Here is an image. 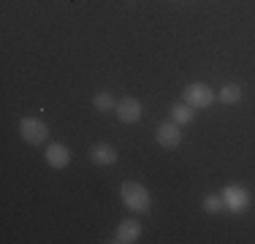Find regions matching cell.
<instances>
[{"instance_id": "cell-4", "label": "cell", "mask_w": 255, "mask_h": 244, "mask_svg": "<svg viewBox=\"0 0 255 244\" xmlns=\"http://www.w3.org/2000/svg\"><path fill=\"white\" fill-rule=\"evenodd\" d=\"M182 101L190 103L193 109H206V106H212V103L217 101V93H212V87L204 84V82H193V84H187V87L182 90Z\"/></svg>"}, {"instance_id": "cell-9", "label": "cell", "mask_w": 255, "mask_h": 244, "mask_svg": "<svg viewBox=\"0 0 255 244\" xmlns=\"http://www.w3.org/2000/svg\"><path fill=\"white\" fill-rule=\"evenodd\" d=\"M90 160H93L95 166H114V163L120 160V152L114 149L112 144L98 141V144L90 146Z\"/></svg>"}, {"instance_id": "cell-5", "label": "cell", "mask_w": 255, "mask_h": 244, "mask_svg": "<svg viewBox=\"0 0 255 244\" xmlns=\"http://www.w3.org/2000/svg\"><path fill=\"white\" fill-rule=\"evenodd\" d=\"M114 114H117V120L123 122V125H136V122L141 120V114H144V103L138 101V98H133V95H125L123 101H117Z\"/></svg>"}, {"instance_id": "cell-8", "label": "cell", "mask_w": 255, "mask_h": 244, "mask_svg": "<svg viewBox=\"0 0 255 244\" xmlns=\"http://www.w3.org/2000/svg\"><path fill=\"white\" fill-rule=\"evenodd\" d=\"M141 223L138 220H123V223L117 225V231H114V244H136L141 239Z\"/></svg>"}, {"instance_id": "cell-10", "label": "cell", "mask_w": 255, "mask_h": 244, "mask_svg": "<svg viewBox=\"0 0 255 244\" xmlns=\"http://www.w3.org/2000/svg\"><path fill=\"white\" fill-rule=\"evenodd\" d=\"M217 101H220L223 106H236V103L242 101V84H236V82L223 84V87L217 90Z\"/></svg>"}, {"instance_id": "cell-7", "label": "cell", "mask_w": 255, "mask_h": 244, "mask_svg": "<svg viewBox=\"0 0 255 244\" xmlns=\"http://www.w3.org/2000/svg\"><path fill=\"white\" fill-rule=\"evenodd\" d=\"M44 160H46V166H49V168H54V171H63V168H68V166H71V149H68L65 144L54 141V144L46 146Z\"/></svg>"}, {"instance_id": "cell-3", "label": "cell", "mask_w": 255, "mask_h": 244, "mask_svg": "<svg viewBox=\"0 0 255 244\" xmlns=\"http://www.w3.org/2000/svg\"><path fill=\"white\" fill-rule=\"evenodd\" d=\"M19 136H22V141L38 146L49 138V125L41 117H22L19 120Z\"/></svg>"}, {"instance_id": "cell-1", "label": "cell", "mask_w": 255, "mask_h": 244, "mask_svg": "<svg viewBox=\"0 0 255 244\" xmlns=\"http://www.w3.org/2000/svg\"><path fill=\"white\" fill-rule=\"evenodd\" d=\"M120 198H123L125 209L133 212V215H147L152 209V195H149V190L141 182H133V179L123 182L120 185Z\"/></svg>"}, {"instance_id": "cell-11", "label": "cell", "mask_w": 255, "mask_h": 244, "mask_svg": "<svg viewBox=\"0 0 255 244\" xmlns=\"http://www.w3.org/2000/svg\"><path fill=\"white\" fill-rule=\"evenodd\" d=\"M171 120L177 122L179 127H185V125H190V122L196 120V109H193L190 103H185V101L174 103V106H171Z\"/></svg>"}, {"instance_id": "cell-13", "label": "cell", "mask_w": 255, "mask_h": 244, "mask_svg": "<svg viewBox=\"0 0 255 244\" xmlns=\"http://www.w3.org/2000/svg\"><path fill=\"white\" fill-rule=\"evenodd\" d=\"M93 106L98 109L101 114H109V112H114V109H117V101H114V95L112 93H95L93 95Z\"/></svg>"}, {"instance_id": "cell-12", "label": "cell", "mask_w": 255, "mask_h": 244, "mask_svg": "<svg viewBox=\"0 0 255 244\" xmlns=\"http://www.w3.org/2000/svg\"><path fill=\"white\" fill-rule=\"evenodd\" d=\"M201 209L206 212V215H212V217L223 215V212H226V204H223V195H220V193H209V195H204Z\"/></svg>"}, {"instance_id": "cell-2", "label": "cell", "mask_w": 255, "mask_h": 244, "mask_svg": "<svg viewBox=\"0 0 255 244\" xmlns=\"http://www.w3.org/2000/svg\"><path fill=\"white\" fill-rule=\"evenodd\" d=\"M223 195V204H226V212L228 215H234V217H239V215H247L250 212V206H253V195L250 190H247L245 185H226L220 190Z\"/></svg>"}, {"instance_id": "cell-6", "label": "cell", "mask_w": 255, "mask_h": 244, "mask_svg": "<svg viewBox=\"0 0 255 244\" xmlns=\"http://www.w3.org/2000/svg\"><path fill=\"white\" fill-rule=\"evenodd\" d=\"M155 141L163 146V149H177V146L182 144V127L177 125V122H160L155 130Z\"/></svg>"}]
</instances>
